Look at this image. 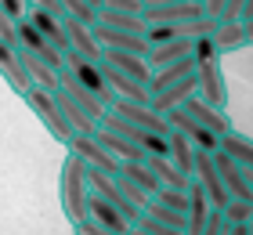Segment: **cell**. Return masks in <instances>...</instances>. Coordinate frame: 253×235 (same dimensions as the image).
Returning a JSON list of instances; mask_svg holds the SVG:
<instances>
[{"instance_id": "obj_18", "label": "cell", "mask_w": 253, "mask_h": 235, "mask_svg": "<svg viewBox=\"0 0 253 235\" xmlns=\"http://www.w3.org/2000/svg\"><path fill=\"white\" fill-rule=\"evenodd\" d=\"M0 76H4V84L15 91L18 98L26 91H33V80H29V73L18 62V47H4V44H0Z\"/></svg>"}, {"instance_id": "obj_48", "label": "cell", "mask_w": 253, "mask_h": 235, "mask_svg": "<svg viewBox=\"0 0 253 235\" xmlns=\"http://www.w3.org/2000/svg\"><path fill=\"white\" fill-rule=\"evenodd\" d=\"M250 235H253V221H250Z\"/></svg>"}, {"instance_id": "obj_46", "label": "cell", "mask_w": 253, "mask_h": 235, "mask_svg": "<svg viewBox=\"0 0 253 235\" xmlns=\"http://www.w3.org/2000/svg\"><path fill=\"white\" fill-rule=\"evenodd\" d=\"M84 4H90L94 11H101V4H105V0H84Z\"/></svg>"}, {"instance_id": "obj_30", "label": "cell", "mask_w": 253, "mask_h": 235, "mask_svg": "<svg viewBox=\"0 0 253 235\" xmlns=\"http://www.w3.org/2000/svg\"><path fill=\"white\" fill-rule=\"evenodd\" d=\"M192 73H195V62H192V58H181V62L167 65V69H156V76H152V98H156V94H163L170 84H177V80L192 76Z\"/></svg>"}, {"instance_id": "obj_37", "label": "cell", "mask_w": 253, "mask_h": 235, "mask_svg": "<svg viewBox=\"0 0 253 235\" xmlns=\"http://www.w3.org/2000/svg\"><path fill=\"white\" fill-rule=\"evenodd\" d=\"M134 228H141V232H148V235H188V232H177V228H170V225H163V221H156V217H148V214L137 217Z\"/></svg>"}, {"instance_id": "obj_31", "label": "cell", "mask_w": 253, "mask_h": 235, "mask_svg": "<svg viewBox=\"0 0 253 235\" xmlns=\"http://www.w3.org/2000/svg\"><path fill=\"white\" fill-rule=\"evenodd\" d=\"M213 44H217V51H221V54L246 47V29H243V22H217V29H213Z\"/></svg>"}, {"instance_id": "obj_21", "label": "cell", "mask_w": 253, "mask_h": 235, "mask_svg": "<svg viewBox=\"0 0 253 235\" xmlns=\"http://www.w3.org/2000/svg\"><path fill=\"white\" fill-rule=\"evenodd\" d=\"M101 62L112 65V69H120V73L126 76H134L137 84H145L148 91H152V65H148V58H137V54H120V51H105L101 54Z\"/></svg>"}, {"instance_id": "obj_35", "label": "cell", "mask_w": 253, "mask_h": 235, "mask_svg": "<svg viewBox=\"0 0 253 235\" xmlns=\"http://www.w3.org/2000/svg\"><path fill=\"white\" fill-rule=\"evenodd\" d=\"M156 203L167 206V210H174V214H185V217H188V192H177V188H159Z\"/></svg>"}, {"instance_id": "obj_20", "label": "cell", "mask_w": 253, "mask_h": 235, "mask_svg": "<svg viewBox=\"0 0 253 235\" xmlns=\"http://www.w3.org/2000/svg\"><path fill=\"white\" fill-rule=\"evenodd\" d=\"M87 217L94 221V225H101V228L116 232V235H130V232H134V225H130V221H126V217L120 214L116 206H109V203H105L101 195H94V192H90V206H87Z\"/></svg>"}, {"instance_id": "obj_26", "label": "cell", "mask_w": 253, "mask_h": 235, "mask_svg": "<svg viewBox=\"0 0 253 235\" xmlns=\"http://www.w3.org/2000/svg\"><path fill=\"white\" fill-rule=\"evenodd\" d=\"M167 145H170V163H174V167L181 170V174H185V178H192V170H195V152H199V148H195L192 145V141L185 138V134H177L174 131V127H170V138H167Z\"/></svg>"}, {"instance_id": "obj_49", "label": "cell", "mask_w": 253, "mask_h": 235, "mask_svg": "<svg viewBox=\"0 0 253 235\" xmlns=\"http://www.w3.org/2000/svg\"><path fill=\"white\" fill-rule=\"evenodd\" d=\"M195 4H203V0H195Z\"/></svg>"}, {"instance_id": "obj_10", "label": "cell", "mask_w": 253, "mask_h": 235, "mask_svg": "<svg viewBox=\"0 0 253 235\" xmlns=\"http://www.w3.org/2000/svg\"><path fill=\"white\" fill-rule=\"evenodd\" d=\"M69 152H76V156L87 163V170L109 174V178H120V170H123V163L116 156H109V148H101L98 138H76L73 145H69Z\"/></svg>"}, {"instance_id": "obj_5", "label": "cell", "mask_w": 253, "mask_h": 235, "mask_svg": "<svg viewBox=\"0 0 253 235\" xmlns=\"http://www.w3.org/2000/svg\"><path fill=\"white\" fill-rule=\"evenodd\" d=\"M109 112H116L120 120L134 123V127H141V131H148V134L170 138V123H167V116H159L152 105H134V101H120V98H116V105H112Z\"/></svg>"}, {"instance_id": "obj_25", "label": "cell", "mask_w": 253, "mask_h": 235, "mask_svg": "<svg viewBox=\"0 0 253 235\" xmlns=\"http://www.w3.org/2000/svg\"><path fill=\"white\" fill-rule=\"evenodd\" d=\"M18 62H22V69L29 73L33 87H40V91H51V94L58 91V76H62V73H54L51 65H43L40 58H33L29 51H22V47H18Z\"/></svg>"}, {"instance_id": "obj_1", "label": "cell", "mask_w": 253, "mask_h": 235, "mask_svg": "<svg viewBox=\"0 0 253 235\" xmlns=\"http://www.w3.org/2000/svg\"><path fill=\"white\" fill-rule=\"evenodd\" d=\"M58 199L62 210L69 217V225H84L87 221V206H90V170L76 152H65L62 159V174H58Z\"/></svg>"}, {"instance_id": "obj_6", "label": "cell", "mask_w": 253, "mask_h": 235, "mask_svg": "<svg viewBox=\"0 0 253 235\" xmlns=\"http://www.w3.org/2000/svg\"><path fill=\"white\" fill-rule=\"evenodd\" d=\"M213 163H217V174H221V181H224V192L239 199V203H250L253 206V178L239 167L235 159H228L224 152H213Z\"/></svg>"}, {"instance_id": "obj_17", "label": "cell", "mask_w": 253, "mask_h": 235, "mask_svg": "<svg viewBox=\"0 0 253 235\" xmlns=\"http://www.w3.org/2000/svg\"><path fill=\"white\" fill-rule=\"evenodd\" d=\"M65 37H69V51H76V54H84L90 58V62H101V44L94 37V29L84 26V22H76V18H65Z\"/></svg>"}, {"instance_id": "obj_38", "label": "cell", "mask_w": 253, "mask_h": 235, "mask_svg": "<svg viewBox=\"0 0 253 235\" xmlns=\"http://www.w3.org/2000/svg\"><path fill=\"white\" fill-rule=\"evenodd\" d=\"M101 7H109V11H120V15L145 18V0H105Z\"/></svg>"}, {"instance_id": "obj_33", "label": "cell", "mask_w": 253, "mask_h": 235, "mask_svg": "<svg viewBox=\"0 0 253 235\" xmlns=\"http://www.w3.org/2000/svg\"><path fill=\"white\" fill-rule=\"evenodd\" d=\"M145 214L156 217V221H163V225H170V228H177V232H188V217H185V214H174V210H167V206H159L156 199L148 203Z\"/></svg>"}, {"instance_id": "obj_45", "label": "cell", "mask_w": 253, "mask_h": 235, "mask_svg": "<svg viewBox=\"0 0 253 235\" xmlns=\"http://www.w3.org/2000/svg\"><path fill=\"white\" fill-rule=\"evenodd\" d=\"M253 18V0H246V11H243V22H250Z\"/></svg>"}, {"instance_id": "obj_12", "label": "cell", "mask_w": 253, "mask_h": 235, "mask_svg": "<svg viewBox=\"0 0 253 235\" xmlns=\"http://www.w3.org/2000/svg\"><path fill=\"white\" fill-rule=\"evenodd\" d=\"M167 123L174 127L177 134H185V138H188V141H192V145L199 148V152H217V148H221V138H217V134H210V131H203V127L195 123L185 109H174V112L167 116Z\"/></svg>"}, {"instance_id": "obj_43", "label": "cell", "mask_w": 253, "mask_h": 235, "mask_svg": "<svg viewBox=\"0 0 253 235\" xmlns=\"http://www.w3.org/2000/svg\"><path fill=\"white\" fill-rule=\"evenodd\" d=\"M174 4H185V0H145V7H174Z\"/></svg>"}, {"instance_id": "obj_13", "label": "cell", "mask_w": 253, "mask_h": 235, "mask_svg": "<svg viewBox=\"0 0 253 235\" xmlns=\"http://www.w3.org/2000/svg\"><path fill=\"white\" fill-rule=\"evenodd\" d=\"M185 112L203 127V131H210V134H217V138H224V134L235 131V123L228 120V112L213 109V105H206V101H199V98H188V101H185Z\"/></svg>"}, {"instance_id": "obj_32", "label": "cell", "mask_w": 253, "mask_h": 235, "mask_svg": "<svg viewBox=\"0 0 253 235\" xmlns=\"http://www.w3.org/2000/svg\"><path fill=\"white\" fill-rule=\"evenodd\" d=\"M192 62H195V65H213V62H221V51H217V44H213V33H210V37L192 40Z\"/></svg>"}, {"instance_id": "obj_47", "label": "cell", "mask_w": 253, "mask_h": 235, "mask_svg": "<svg viewBox=\"0 0 253 235\" xmlns=\"http://www.w3.org/2000/svg\"><path fill=\"white\" fill-rule=\"evenodd\" d=\"M130 235H148V232H141V228H134V232H130Z\"/></svg>"}, {"instance_id": "obj_27", "label": "cell", "mask_w": 253, "mask_h": 235, "mask_svg": "<svg viewBox=\"0 0 253 235\" xmlns=\"http://www.w3.org/2000/svg\"><path fill=\"white\" fill-rule=\"evenodd\" d=\"M145 167L156 174V181L163 185V188H177V192H185L188 181H192V178H185V174H181L167 156H148V159H145Z\"/></svg>"}, {"instance_id": "obj_9", "label": "cell", "mask_w": 253, "mask_h": 235, "mask_svg": "<svg viewBox=\"0 0 253 235\" xmlns=\"http://www.w3.org/2000/svg\"><path fill=\"white\" fill-rule=\"evenodd\" d=\"M18 47H22V51H29L33 58H40L43 65H51L54 73H62V69H65V58H62L47 40L40 37V29L33 26L29 18H22V22H18Z\"/></svg>"}, {"instance_id": "obj_19", "label": "cell", "mask_w": 253, "mask_h": 235, "mask_svg": "<svg viewBox=\"0 0 253 235\" xmlns=\"http://www.w3.org/2000/svg\"><path fill=\"white\" fill-rule=\"evenodd\" d=\"M188 235H203V228H206V221H210V214H213V203H210V195L203 192V185L199 181H188Z\"/></svg>"}, {"instance_id": "obj_40", "label": "cell", "mask_w": 253, "mask_h": 235, "mask_svg": "<svg viewBox=\"0 0 253 235\" xmlns=\"http://www.w3.org/2000/svg\"><path fill=\"white\" fill-rule=\"evenodd\" d=\"M203 11H206V18L221 22V18H224V11H228V0H203Z\"/></svg>"}, {"instance_id": "obj_29", "label": "cell", "mask_w": 253, "mask_h": 235, "mask_svg": "<svg viewBox=\"0 0 253 235\" xmlns=\"http://www.w3.org/2000/svg\"><path fill=\"white\" fill-rule=\"evenodd\" d=\"M120 178H123V181H130V185H137V188H141V192H145L148 199H156V195H159V188H163V185L156 181V174L148 170L145 163H123Z\"/></svg>"}, {"instance_id": "obj_22", "label": "cell", "mask_w": 253, "mask_h": 235, "mask_svg": "<svg viewBox=\"0 0 253 235\" xmlns=\"http://www.w3.org/2000/svg\"><path fill=\"white\" fill-rule=\"evenodd\" d=\"M54 101H58V109H62V116H65L69 131H73L76 138H94V134H98V120H94V116H87L73 98H65L62 91H54Z\"/></svg>"}, {"instance_id": "obj_11", "label": "cell", "mask_w": 253, "mask_h": 235, "mask_svg": "<svg viewBox=\"0 0 253 235\" xmlns=\"http://www.w3.org/2000/svg\"><path fill=\"white\" fill-rule=\"evenodd\" d=\"M94 37L101 44V51H120V54H137V58H148L152 54V44L145 37H134V33H120V29H105V26H94Z\"/></svg>"}, {"instance_id": "obj_8", "label": "cell", "mask_w": 253, "mask_h": 235, "mask_svg": "<svg viewBox=\"0 0 253 235\" xmlns=\"http://www.w3.org/2000/svg\"><path fill=\"white\" fill-rule=\"evenodd\" d=\"M203 18H206V11H203V4H195V0H185V4H174V7H145L148 26H195V22H203Z\"/></svg>"}, {"instance_id": "obj_14", "label": "cell", "mask_w": 253, "mask_h": 235, "mask_svg": "<svg viewBox=\"0 0 253 235\" xmlns=\"http://www.w3.org/2000/svg\"><path fill=\"white\" fill-rule=\"evenodd\" d=\"M58 91L65 94V98H73V101H76L87 116H94L98 123L109 116V109H105V105H101V101H98V98H94V94H90L84 84H80V80H76L73 73H69V69H62V76H58Z\"/></svg>"}, {"instance_id": "obj_34", "label": "cell", "mask_w": 253, "mask_h": 235, "mask_svg": "<svg viewBox=\"0 0 253 235\" xmlns=\"http://www.w3.org/2000/svg\"><path fill=\"white\" fill-rule=\"evenodd\" d=\"M221 214H224V225H228V228H239V225H250V221H253V206L232 199V203H228Z\"/></svg>"}, {"instance_id": "obj_24", "label": "cell", "mask_w": 253, "mask_h": 235, "mask_svg": "<svg viewBox=\"0 0 253 235\" xmlns=\"http://www.w3.org/2000/svg\"><path fill=\"white\" fill-rule=\"evenodd\" d=\"M217 152H224L228 159H235L239 167H243L250 178H253V138L232 131V134H224V138H221V148H217Z\"/></svg>"}, {"instance_id": "obj_3", "label": "cell", "mask_w": 253, "mask_h": 235, "mask_svg": "<svg viewBox=\"0 0 253 235\" xmlns=\"http://www.w3.org/2000/svg\"><path fill=\"white\" fill-rule=\"evenodd\" d=\"M65 69H69V73H73L90 94H94V98L105 105V109H112V105H116V94H112L105 73H101V62H90V58L76 54V51H69V54H65Z\"/></svg>"}, {"instance_id": "obj_7", "label": "cell", "mask_w": 253, "mask_h": 235, "mask_svg": "<svg viewBox=\"0 0 253 235\" xmlns=\"http://www.w3.org/2000/svg\"><path fill=\"white\" fill-rule=\"evenodd\" d=\"M195 80H199V91H195V98L224 112V105H228V84H224V69H221V62H213V65H195Z\"/></svg>"}, {"instance_id": "obj_15", "label": "cell", "mask_w": 253, "mask_h": 235, "mask_svg": "<svg viewBox=\"0 0 253 235\" xmlns=\"http://www.w3.org/2000/svg\"><path fill=\"white\" fill-rule=\"evenodd\" d=\"M26 18L33 22V26L40 29V37L47 40L54 51H58L62 58L69 54V37H65V18H54L47 15V11H37V7H26Z\"/></svg>"}, {"instance_id": "obj_4", "label": "cell", "mask_w": 253, "mask_h": 235, "mask_svg": "<svg viewBox=\"0 0 253 235\" xmlns=\"http://www.w3.org/2000/svg\"><path fill=\"white\" fill-rule=\"evenodd\" d=\"M192 178L203 185V192H206V195H210L213 210H224L228 203H232V195L224 192V181H221V174H217L213 152H195V170H192Z\"/></svg>"}, {"instance_id": "obj_41", "label": "cell", "mask_w": 253, "mask_h": 235, "mask_svg": "<svg viewBox=\"0 0 253 235\" xmlns=\"http://www.w3.org/2000/svg\"><path fill=\"white\" fill-rule=\"evenodd\" d=\"M0 7H4V11H7V15L15 18V22H22V18H26V0H0Z\"/></svg>"}, {"instance_id": "obj_44", "label": "cell", "mask_w": 253, "mask_h": 235, "mask_svg": "<svg viewBox=\"0 0 253 235\" xmlns=\"http://www.w3.org/2000/svg\"><path fill=\"white\" fill-rule=\"evenodd\" d=\"M243 29H246V44H253V18H250V22H243Z\"/></svg>"}, {"instance_id": "obj_23", "label": "cell", "mask_w": 253, "mask_h": 235, "mask_svg": "<svg viewBox=\"0 0 253 235\" xmlns=\"http://www.w3.org/2000/svg\"><path fill=\"white\" fill-rule=\"evenodd\" d=\"M94 138H98V145H101V148H109V156H116L120 163H145V159H148L137 145H130L126 138L105 131V127H98V134H94Z\"/></svg>"}, {"instance_id": "obj_16", "label": "cell", "mask_w": 253, "mask_h": 235, "mask_svg": "<svg viewBox=\"0 0 253 235\" xmlns=\"http://www.w3.org/2000/svg\"><path fill=\"white\" fill-rule=\"evenodd\" d=\"M195 91H199V80H195V73H192V76H185V80H177V84H170L163 94H156V98H152V109H156L159 116H170L174 109H185V101L195 98Z\"/></svg>"}, {"instance_id": "obj_28", "label": "cell", "mask_w": 253, "mask_h": 235, "mask_svg": "<svg viewBox=\"0 0 253 235\" xmlns=\"http://www.w3.org/2000/svg\"><path fill=\"white\" fill-rule=\"evenodd\" d=\"M98 26H105V29H120V33H134V37H145V33H148V22H145V18L120 15V11H109V7H101V11H98Z\"/></svg>"}, {"instance_id": "obj_36", "label": "cell", "mask_w": 253, "mask_h": 235, "mask_svg": "<svg viewBox=\"0 0 253 235\" xmlns=\"http://www.w3.org/2000/svg\"><path fill=\"white\" fill-rule=\"evenodd\" d=\"M0 44L4 47H18V22L0 7Z\"/></svg>"}, {"instance_id": "obj_39", "label": "cell", "mask_w": 253, "mask_h": 235, "mask_svg": "<svg viewBox=\"0 0 253 235\" xmlns=\"http://www.w3.org/2000/svg\"><path fill=\"white\" fill-rule=\"evenodd\" d=\"M203 235H232V228L224 225V214H221V210H213V214H210V221H206Z\"/></svg>"}, {"instance_id": "obj_42", "label": "cell", "mask_w": 253, "mask_h": 235, "mask_svg": "<svg viewBox=\"0 0 253 235\" xmlns=\"http://www.w3.org/2000/svg\"><path fill=\"white\" fill-rule=\"evenodd\" d=\"M76 235H116V232H109V228H101V225H94V221H84V225H76Z\"/></svg>"}, {"instance_id": "obj_2", "label": "cell", "mask_w": 253, "mask_h": 235, "mask_svg": "<svg viewBox=\"0 0 253 235\" xmlns=\"http://www.w3.org/2000/svg\"><path fill=\"white\" fill-rule=\"evenodd\" d=\"M22 101L29 105V112L40 120V127L47 131L54 141H62V145L69 148L76 141V134L69 131V123H65V116H62V109H58V101H54V94L51 91H40V87H33V91H26L22 94Z\"/></svg>"}]
</instances>
